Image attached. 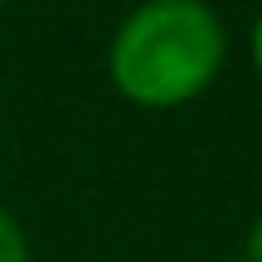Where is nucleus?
<instances>
[{
    "label": "nucleus",
    "mask_w": 262,
    "mask_h": 262,
    "mask_svg": "<svg viewBox=\"0 0 262 262\" xmlns=\"http://www.w3.org/2000/svg\"><path fill=\"white\" fill-rule=\"evenodd\" d=\"M228 34L204 0H146L107 44V78L131 107H185L219 78Z\"/></svg>",
    "instance_id": "obj_1"
},
{
    "label": "nucleus",
    "mask_w": 262,
    "mask_h": 262,
    "mask_svg": "<svg viewBox=\"0 0 262 262\" xmlns=\"http://www.w3.org/2000/svg\"><path fill=\"white\" fill-rule=\"evenodd\" d=\"M0 262H29V238L10 209H0Z\"/></svg>",
    "instance_id": "obj_2"
},
{
    "label": "nucleus",
    "mask_w": 262,
    "mask_h": 262,
    "mask_svg": "<svg viewBox=\"0 0 262 262\" xmlns=\"http://www.w3.org/2000/svg\"><path fill=\"white\" fill-rule=\"evenodd\" d=\"M243 262H262V214L248 224V238H243Z\"/></svg>",
    "instance_id": "obj_3"
},
{
    "label": "nucleus",
    "mask_w": 262,
    "mask_h": 262,
    "mask_svg": "<svg viewBox=\"0 0 262 262\" xmlns=\"http://www.w3.org/2000/svg\"><path fill=\"white\" fill-rule=\"evenodd\" d=\"M248 49H253V68H257V78H262V10H257V19H253V34H248Z\"/></svg>",
    "instance_id": "obj_4"
},
{
    "label": "nucleus",
    "mask_w": 262,
    "mask_h": 262,
    "mask_svg": "<svg viewBox=\"0 0 262 262\" xmlns=\"http://www.w3.org/2000/svg\"><path fill=\"white\" fill-rule=\"evenodd\" d=\"M5 5H10V0H0V10H5Z\"/></svg>",
    "instance_id": "obj_5"
}]
</instances>
